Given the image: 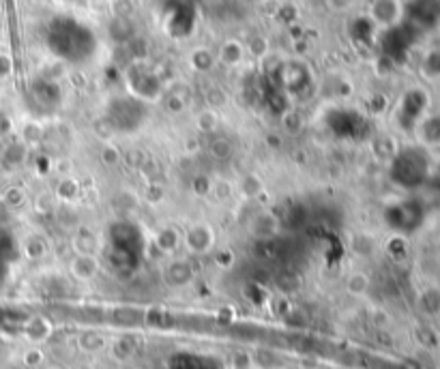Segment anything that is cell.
<instances>
[{"label": "cell", "instance_id": "52a82bcc", "mask_svg": "<svg viewBox=\"0 0 440 369\" xmlns=\"http://www.w3.org/2000/svg\"><path fill=\"white\" fill-rule=\"evenodd\" d=\"M50 333H52V326H50V320L45 318H32L26 324V337L30 341H43L50 337Z\"/></svg>", "mask_w": 440, "mask_h": 369}, {"label": "cell", "instance_id": "7a4b0ae2", "mask_svg": "<svg viewBox=\"0 0 440 369\" xmlns=\"http://www.w3.org/2000/svg\"><path fill=\"white\" fill-rule=\"evenodd\" d=\"M101 271V262L97 253H76L69 262V273L73 280L78 282H90L95 280Z\"/></svg>", "mask_w": 440, "mask_h": 369}, {"label": "cell", "instance_id": "8992f818", "mask_svg": "<svg viewBox=\"0 0 440 369\" xmlns=\"http://www.w3.org/2000/svg\"><path fill=\"white\" fill-rule=\"evenodd\" d=\"M419 136L428 144H440V116H426L417 125Z\"/></svg>", "mask_w": 440, "mask_h": 369}, {"label": "cell", "instance_id": "4fadbf2b", "mask_svg": "<svg viewBox=\"0 0 440 369\" xmlns=\"http://www.w3.org/2000/svg\"><path fill=\"white\" fill-rule=\"evenodd\" d=\"M41 361H43V357H41L39 350H28V352L24 355V363L26 365H36V363H41Z\"/></svg>", "mask_w": 440, "mask_h": 369}, {"label": "cell", "instance_id": "277c9868", "mask_svg": "<svg viewBox=\"0 0 440 369\" xmlns=\"http://www.w3.org/2000/svg\"><path fill=\"white\" fill-rule=\"evenodd\" d=\"M245 59V48L241 41H236V39H228L222 43V48H219L217 52V61L226 65V67H236V65H241Z\"/></svg>", "mask_w": 440, "mask_h": 369}, {"label": "cell", "instance_id": "8fae6325", "mask_svg": "<svg viewBox=\"0 0 440 369\" xmlns=\"http://www.w3.org/2000/svg\"><path fill=\"white\" fill-rule=\"evenodd\" d=\"M24 251H26L28 257H39V255H43V245L36 247V238L30 236L28 241H26V245H24Z\"/></svg>", "mask_w": 440, "mask_h": 369}, {"label": "cell", "instance_id": "3957f363", "mask_svg": "<svg viewBox=\"0 0 440 369\" xmlns=\"http://www.w3.org/2000/svg\"><path fill=\"white\" fill-rule=\"evenodd\" d=\"M182 243H185V247L191 253H202L213 245V232H211L209 226L198 224V226H193L185 232V241Z\"/></svg>", "mask_w": 440, "mask_h": 369}, {"label": "cell", "instance_id": "5bb4252c", "mask_svg": "<svg viewBox=\"0 0 440 369\" xmlns=\"http://www.w3.org/2000/svg\"><path fill=\"white\" fill-rule=\"evenodd\" d=\"M54 3H59V5H65V3H71V0H54Z\"/></svg>", "mask_w": 440, "mask_h": 369}, {"label": "cell", "instance_id": "7c38bea8", "mask_svg": "<svg viewBox=\"0 0 440 369\" xmlns=\"http://www.w3.org/2000/svg\"><path fill=\"white\" fill-rule=\"evenodd\" d=\"M5 200H7V204H11V207H20L24 202V193L20 189H9L5 193Z\"/></svg>", "mask_w": 440, "mask_h": 369}, {"label": "cell", "instance_id": "6da1fadb", "mask_svg": "<svg viewBox=\"0 0 440 369\" xmlns=\"http://www.w3.org/2000/svg\"><path fill=\"white\" fill-rule=\"evenodd\" d=\"M368 15L374 26L378 28H395L404 20V3L401 0H372Z\"/></svg>", "mask_w": 440, "mask_h": 369}, {"label": "cell", "instance_id": "30bf717a", "mask_svg": "<svg viewBox=\"0 0 440 369\" xmlns=\"http://www.w3.org/2000/svg\"><path fill=\"white\" fill-rule=\"evenodd\" d=\"M357 0H326V5L328 9H333L337 13H346V11H350L355 7Z\"/></svg>", "mask_w": 440, "mask_h": 369}, {"label": "cell", "instance_id": "9c48e42d", "mask_svg": "<svg viewBox=\"0 0 440 369\" xmlns=\"http://www.w3.org/2000/svg\"><path fill=\"white\" fill-rule=\"evenodd\" d=\"M103 337L101 335H95V333H86L80 337V348L86 350V352H97V350L103 348Z\"/></svg>", "mask_w": 440, "mask_h": 369}, {"label": "cell", "instance_id": "5b68a950", "mask_svg": "<svg viewBox=\"0 0 440 369\" xmlns=\"http://www.w3.org/2000/svg\"><path fill=\"white\" fill-rule=\"evenodd\" d=\"M370 288H372V280H370V275H365L363 271H355L348 275V280H346L348 294H353V297H365Z\"/></svg>", "mask_w": 440, "mask_h": 369}, {"label": "cell", "instance_id": "ba28073f", "mask_svg": "<svg viewBox=\"0 0 440 369\" xmlns=\"http://www.w3.org/2000/svg\"><path fill=\"white\" fill-rule=\"evenodd\" d=\"M421 73L432 82L440 80V50H430L426 54L423 63H421Z\"/></svg>", "mask_w": 440, "mask_h": 369}]
</instances>
